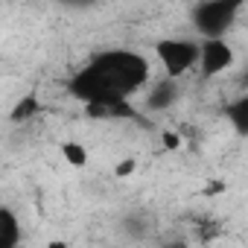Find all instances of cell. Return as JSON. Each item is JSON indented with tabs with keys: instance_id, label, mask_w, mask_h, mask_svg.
Returning <instances> with one entry per match:
<instances>
[{
	"instance_id": "8992f818",
	"label": "cell",
	"mask_w": 248,
	"mask_h": 248,
	"mask_svg": "<svg viewBox=\"0 0 248 248\" xmlns=\"http://www.w3.org/2000/svg\"><path fill=\"white\" fill-rule=\"evenodd\" d=\"M21 245V222L12 207L0 210V248H18Z\"/></svg>"
},
{
	"instance_id": "9c48e42d",
	"label": "cell",
	"mask_w": 248,
	"mask_h": 248,
	"mask_svg": "<svg viewBox=\"0 0 248 248\" xmlns=\"http://www.w3.org/2000/svg\"><path fill=\"white\" fill-rule=\"evenodd\" d=\"M35 111H38V99H35L32 93H27V96H24V99L15 105V111H12V120H15V123H21V120H30Z\"/></svg>"
},
{
	"instance_id": "30bf717a",
	"label": "cell",
	"mask_w": 248,
	"mask_h": 248,
	"mask_svg": "<svg viewBox=\"0 0 248 248\" xmlns=\"http://www.w3.org/2000/svg\"><path fill=\"white\" fill-rule=\"evenodd\" d=\"M132 172H135V161H132V158L120 161V164H117V170H114V175H117V178H126V175H132Z\"/></svg>"
},
{
	"instance_id": "5b68a950",
	"label": "cell",
	"mask_w": 248,
	"mask_h": 248,
	"mask_svg": "<svg viewBox=\"0 0 248 248\" xmlns=\"http://www.w3.org/2000/svg\"><path fill=\"white\" fill-rule=\"evenodd\" d=\"M175 99H178V82H175V79H161V82L152 88V93H146V105H149L152 111H164V108H170Z\"/></svg>"
},
{
	"instance_id": "8fae6325",
	"label": "cell",
	"mask_w": 248,
	"mask_h": 248,
	"mask_svg": "<svg viewBox=\"0 0 248 248\" xmlns=\"http://www.w3.org/2000/svg\"><path fill=\"white\" fill-rule=\"evenodd\" d=\"M164 146H167V149H178V146H181V138H178L175 132H164Z\"/></svg>"
},
{
	"instance_id": "52a82bcc",
	"label": "cell",
	"mask_w": 248,
	"mask_h": 248,
	"mask_svg": "<svg viewBox=\"0 0 248 248\" xmlns=\"http://www.w3.org/2000/svg\"><path fill=\"white\" fill-rule=\"evenodd\" d=\"M228 123L233 126L236 135L248 138V93L239 96V99H233V102L228 105Z\"/></svg>"
},
{
	"instance_id": "3957f363",
	"label": "cell",
	"mask_w": 248,
	"mask_h": 248,
	"mask_svg": "<svg viewBox=\"0 0 248 248\" xmlns=\"http://www.w3.org/2000/svg\"><path fill=\"white\" fill-rule=\"evenodd\" d=\"M164 70H167V79H181L184 73H190L193 67H199V56H202V44L199 41H190V38H164L158 41L155 47Z\"/></svg>"
},
{
	"instance_id": "ba28073f",
	"label": "cell",
	"mask_w": 248,
	"mask_h": 248,
	"mask_svg": "<svg viewBox=\"0 0 248 248\" xmlns=\"http://www.w3.org/2000/svg\"><path fill=\"white\" fill-rule=\"evenodd\" d=\"M62 155H64V161H67L70 167H76V170H82V167L88 164V149H85L82 143H76V140L62 143Z\"/></svg>"
},
{
	"instance_id": "7c38bea8",
	"label": "cell",
	"mask_w": 248,
	"mask_h": 248,
	"mask_svg": "<svg viewBox=\"0 0 248 248\" xmlns=\"http://www.w3.org/2000/svg\"><path fill=\"white\" fill-rule=\"evenodd\" d=\"M170 248H187V245H184V242H178V245H170Z\"/></svg>"
},
{
	"instance_id": "7a4b0ae2",
	"label": "cell",
	"mask_w": 248,
	"mask_h": 248,
	"mask_svg": "<svg viewBox=\"0 0 248 248\" xmlns=\"http://www.w3.org/2000/svg\"><path fill=\"white\" fill-rule=\"evenodd\" d=\"M236 15H239V6L231 3V0H204V3L193 6L190 18H193L196 32L207 41V38H225Z\"/></svg>"
},
{
	"instance_id": "277c9868",
	"label": "cell",
	"mask_w": 248,
	"mask_h": 248,
	"mask_svg": "<svg viewBox=\"0 0 248 248\" xmlns=\"http://www.w3.org/2000/svg\"><path fill=\"white\" fill-rule=\"evenodd\" d=\"M233 64V50L225 38H207L202 41V56H199V70L204 76H219Z\"/></svg>"
},
{
	"instance_id": "6da1fadb",
	"label": "cell",
	"mask_w": 248,
	"mask_h": 248,
	"mask_svg": "<svg viewBox=\"0 0 248 248\" xmlns=\"http://www.w3.org/2000/svg\"><path fill=\"white\" fill-rule=\"evenodd\" d=\"M149 79V62L132 50H108L91 59L73 79L70 93L91 105V111H114Z\"/></svg>"
}]
</instances>
